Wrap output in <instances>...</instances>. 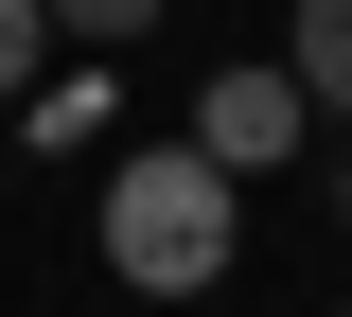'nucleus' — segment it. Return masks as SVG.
<instances>
[{"instance_id": "7ed1b4c3", "label": "nucleus", "mask_w": 352, "mask_h": 317, "mask_svg": "<svg viewBox=\"0 0 352 317\" xmlns=\"http://www.w3.org/2000/svg\"><path fill=\"white\" fill-rule=\"evenodd\" d=\"M282 71H300L317 124H352V0H300V18H282Z\"/></svg>"}, {"instance_id": "f03ea898", "label": "nucleus", "mask_w": 352, "mask_h": 317, "mask_svg": "<svg viewBox=\"0 0 352 317\" xmlns=\"http://www.w3.org/2000/svg\"><path fill=\"white\" fill-rule=\"evenodd\" d=\"M300 124H317V106H300V71H282V53H264V71H212V89H194V159H212L229 194H247L264 159H300Z\"/></svg>"}, {"instance_id": "20e7f679", "label": "nucleus", "mask_w": 352, "mask_h": 317, "mask_svg": "<svg viewBox=\"0 0 352 317\" xmlns=\"http://www.w3.org/2000/svg\"><path fill=\"white\" fill-rule=\"evenodd\" d=\"M36 18H53V53H71V36H88V53H124V36H159V0H36Z\"/></svg>"}, {"instance_id": "39448f33", "label": "nucleus", "mask_w": 352, "mask_h": 317, "mask_svg": "<svg viewBox=\"0 0 352 317\" xmlns=\"http://www.w3.org/2000/svg\"><path fill=\"white\" fill-rule=\"evenodd\" d=\"M36 71H53V18H36V0H0V106L36 89Z\"/></svg>"}, {"instance_id": "f257e3e1", "label": "nucleus", "mask_w": 352, "mask_h": 317, "mask_svg": "<svg viewBox=\"0 0 352 317\" xmlns=\"http://www.w3.org/2000/svg\"><path fill=\"white\" fill-rule=\"evenodd\" d=\"M229 229H247V194H229L194 141H124V159H106V282L212 300V282H229Z\"/></svg>"}, {"instance_id": "423d86ee", "label": "nucleus", "mask_w": 352, "mask_h": 317, "mask_svg": "<svg viewBox=\"0 0 352 317\" xmlns=\"http://www.w3.org/2000/svg\"><path fill=\"white\" fill-rule=\"evenodd\" d=\"M335 229H352V141H335Z\"/></svg>"}]
</instances>
